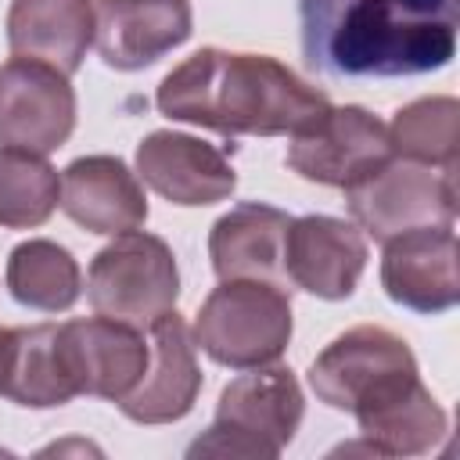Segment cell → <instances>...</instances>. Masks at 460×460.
I'll use <instances>...</instances> for the list:
<instances>
[{"label":"cell","mask_w":460,"mask_h":460,"mask_svg":"<svg viewBox=\"0 0 460 460\" xmlns=\"http://www.w3.org/2000/svg\"><path fill=\"white\" fill-rule=\"evenodd\" d=\"M295 320L288 288L266 280H219L194 316V349L230 370L266 367L288 352Z\"/></svg>","instance_id":"cell-4"},{"label":"cell","mask_w":460,"mask_h":460,"mask_svg":"<svg viewBox=\"0 0 460 460\" xmlns=\"http://www.w3.org/2000/svg\"><path fill=\"white\" fill-rule=\"evenodd\" d=\"M137 176L158 198L183 208L226 201L237 187L234 165L216 144L176 129H155L137 144Z\"/></svg>","instance_id":"cell-12"},{"label":"cell","mask_w":460,"mask_h":460,"mask_svg":"<svg viewBox=\"0 0 460 460\" xmlns=\"http://www.w3.org/2000/svg\"><path fill=\"white\" fill-rule=\"evenodd\" d=\"M58 341L79 395L119 402L140 385L151 363V345L144 341L140 327L101 313L86 320L58 323Z\"/></svg>","instance_id":"cell-10"},{"label":"cell","mask_w":460,"mask_h":460,"mask_svg":"<svg viewBox=\"0 0 460 460\" xmlns=\"http://www.w3.org/2000/svg\"><path fill=\"white\" fill-rule=\"evenodd\" d=\"M417 377L420 370L410 345L377 323L349 327L309 367V388L316 399L341 413L370 410Z\"/></svg>","instance_id":"cell-6"},{"label":"cell","mask_w":460,"mask_h":460,"mask_svg":"<svg viewBox=\"0 0 460 460\" xmlns=\"http://www.w3.org/2000/svg\"><path fill=\"white\" fill-rule=\"evenodd\" d=\"M72 129L75 90L61 68L36 58H11L0 65V144L50 155Z\"/></svg>","instance_id":"cell-9"},{"label":"cell","mask_w":460,"mask_h":460,"mask_svg":"<svg viewBox=\"0 0 460 460\" xmlns=\"http://www.w3.org/2000/svg\"><path fill=\"white\" fill-rule=\"evenodd\" d=\"M305 65L338 79L428 75L453 61L460 0H298Z\"/></svg>","instance_id":"cell-1"},{"label":"cell","mask_w":460,"mask_h":460,"mask_svg":"<svg viewBox=\"0 0 460 460\" xmlns=\"http://www.w3.org/2000/svg\"><path fill=\"white\" fill-rule=\"evenodd\" d=\"M86 298L101 316L151 327L162 313L176 309L180 298V270L172 248L147 230L115 234V241L90 259Z\"/></svg>","instance_id":"cell-5"},{"label":"cell","mask_w":460,"mask_h":460,"mask_svg":"<svg viewBox=\"0 0 460 460\" xmlns=\"http://www.w3.org/2000/svg\"><path fill=\"white\" fill-rule=\"evenodd\" d=\"M456 97H420L395 111L388 126L392 151L435 169H456Z\"/></svg>","instance_id":"cell-23"},{"label":"cell","mask_w":460,"mask_h":460,"mask_svg":"<svg viewBox=\"0 0 460 460\" xmlns=\"http://www.w3.org/2000/svg\"><path fill=\"white\" fill-rule=\"evenodd\" d=\"M7 43L14 58H36L75 75L93 43L90 0H11Z\"/></svg>","instance_id":"cell-18"},{"label":"cell","mask_w":460,"mask_h":460,"mask_svg":"<svg viewBox=\"0 0 460 460\" xmlns=\"http://www.w3.org/2000/svg\"><path fill=\"white\" fill-rule=\"evenodd\" d=\"M0 395L18 402V406H29V410L65 406L79 395L72 377H68V367H65L58 323L7 327Z\"/></svg>","instance_id":"cell-19"},{"label":"cell","mask_w":460,"mask_h":460,"mask_svg":"<svg viewBox=\"0 0 460 460\" xmlns=\"http://www.w3.org/2000/svg\"><path fill=\"white\" fill-rule=\"evenodd\" d=\"M388 126L359 104H331L291 133L284 162L309 183L352 187L392 158Z\"/></svg>","instance_id":"cell-8"},{"label":"cell","mask_w":460,"mask_h":460,"mask_svg":"<svg viewBox=\"0 0 460 460\" xmlns=\"http://www.w3.org/2000/svg\"><path fill=\"white\" fill-rule=\"evenodd\" d=\"M291 216L262 201H241L208 230V259L219 280H266L288 288L284 237ZM291 291V288H288Z\"/></svg>","instance_id":"cell-17"},{"label":"cell","mask_w":460,"mask_h":460,"mask_svg":"<svg viewBox=\"0 0 460 460\" xmlns=\"http://www.w3.org/2000/svg\"><path fill=\"white\" fill-rule=\"evenodd\" d=\"M194 32L190 0H97L93 43L108 68L140 72Z\"/></svg>","instance_id":"cell-13"},{"label":"cell","mask_w":460,"mask_h":460,"mask_svg":"<svg viewBox=\"0 0 460 460\" xmlns=\"http://www.w3.org/2000/svg\"><path fill=\"white\" fill-rule=\"evenodd\" d=\"M65 216L101 237L140 230L147 219V198L140 176L115 155H83L61 172Z\"/></svg>","instance_id":"cell-16"},{"label":"cell","mask_w":460,"mask_h":460,"mask_svg":"<svg viewBox=\"0 0 460 460\" xmlns=\"http://www.w3.org/2000/svg\"><path fill=\"white\" fill-rule=\"evenodd\" d=\"M4 277L11 298L36 313H65L83 295V270L75 255L47 237H29L14 244Z\"/></svg>","instance_id":"cell-21"},{"label":"cell","mask_w":460,"mask_h":460,"mask_svg":"<svg viewBox=\"0 0 460 460\" xmlns=\"http://www.w3.org/2000/svg\"><path fill=\"white\" fill-rule=\"evenodd\" d=\"M302 413L305 399L291 367H248L219 392L212 428L190 442L187 456L277 460L295 438Z\"/></svg>","instance_id":"cell-3"},{"label":"cell","mask_w":460,"mask_h":460,"mask_svg":"<svg viewBox=\"0 0 460 460\" xmlns=\"http://www.w3.org/2000/svg\"><path fill=\"white\" fill-rule=\"evenodd\" d=\"M345 205L363 237L381 244L413 226H442L456 219V169L392 155L381 169L345 187Z\"/></svg>","instance_id":"cell-7"},{"label":"cell","mask_w":460,"mask_h":460,"mask_svg":"<svg viewBox=\"0 0 460 460\" xmlns=\"http://www.w3.org/2000/svg\"><path fill=\"white\" fill-rule=\"evenodd\" d=\"M4 341H7V327H0V370H4Z\"/></svg>","instance_id":"cell-24"},{"label":"cell","mask_w":460,"mask_h":460,"mask_svg":"<svg viewBox=\"0 0 460 460\" xmlns=\"http://www.w3.org/2000/svg\"><path fill=\"white\" fill-rule=\"evenodd\" d=\"M352 417L374 456H424L435 453L449 431L446 410L420 377Z\"/></svg>","instance_id":"cell-20"},{"label":"cell","mask_w":460,"mask_h":460,"mask_svg":"<svg viewBox=\"0 0 460 460\" xmlns=\"http://www.w3.org/2000/svg\"><path fill=\"white\" fill-rule=\"evenodd\" d=\"M456 234L453 223L413 226L385 241L381 255V288L385 295L413 313L438 316L460 302L456 273Z\"/></svg>","instance_id":"cell-11"},{"label":"cell","mask_w":460,"mask_h":460,"mask_svg":"<svg viewBox=\"0 0 460 460\" xmlns=\"http://www.w3.org/2000/svg\"><path fill=\"white\" fill-rule=\"evenodd\" d=\"M288 280L316 298L341 302L356 291L367 270V237L356 223L338 216H291L284 237Z\"/></svg>","instance_id":"cell-14"},{"label":"cell","mask_w":460,"mask_h":460,"mask_svg":"<svg viewBox=\"0 0 460 460\" xmlns=\"http://www.w3.org/2000/svg\"><path fill=\"white\" fill-rule=\"evenodd\" d=\"M201 392V367L194 356L190 327L176 309L151 323V363L140 385L115 406L137 424H172L183 420Z\"/></svg>","instance_id":"cell-15"},{"label":"cell","mask_w":460,"mask_h":460,"mask_svg":"<svg viewBox=\"0 0 460 460\" xmlns=\"http://www.w3.org/2000/svg\"><path fill=\"white\" fill-rule=\"evenodd\" d=\"M155 104L172 122L223 137H291L331 97L270 54L201 47L158 83Z\"/></svg>","instance_id":"cell-2"},{"label":"cell","mask_w":460,"mask_h":460,"mask_svg":"<svg viewBox=\"0 0 460 460\" xmlns=\"http://www.w3.org/2000/svg\"><path fill=\"white\" fill-rule=\"evenodd\" d=\"M61 201L58 169L29 147H0V226L32 230L43 226Z\"/></svg>","instance_id":"cell-22"}]
</instances>
